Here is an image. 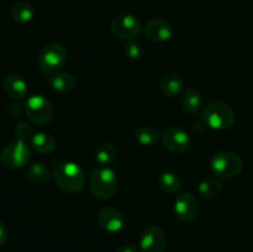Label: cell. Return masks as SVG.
<instances>
[{"mask_svg":"<svg viewBox=\"0 0 253 252\" xmlns=\"http://www.w3.org/2000/svg\"><path fill=\"white\" fill-rule=\"evenodd\" d=\"M54 182L59 189L69 194L81 192L85 184V174L79 165L74 162L59 163L53 173Z\"/></svg>","mask_w":253,"mask_h":252,"instance_id":"1","label":"cell"},{"mask_svg":"<svg viewBox=\"0 0 253 252\" xmlns=\"http://www.w3.org/2000/svg\"><path fill=\"white\" fill-rule=\"evenodd\" d=\"M203 120L212 130H227L236 120L235 111L224 101H211L203 109Z\"/></svg>","mask_w":253,"mask_h":252,"instance_id":"2","label":"cell"},{"mask_svg":"<svg viewBox=\"0 0 253 252\" xmlns=\"http://www.w3.org/2000/svg\"><path fill=\"white\" fill-rule=\"evenodd\" d=\"M90 190L98 199L106 200L118 190V175L109 167L96 168L90 175Z\"/></svg>","mask_w":253,"mask_h":252,"instance_id":"3","label":"cell"},{"mask_svg":"<svg viewBox=\"0 0 253 252\" xmlns=\"http://www.w3.org/2000/svg\"><path fill=\"white\" fill-rule=\"evenodd\" d=\"M67 49L61 43H48L40 51L39 66L44 74H54L63 68L67 62Z\"/></svg>","mask_w":253,"mask_h":252,"instance_id":"4","label":"cell"},{"mask_svg":"<svg viewBox=\"0 0 253 252\" xmlns=\"http://www.w3.org/2000/svg\"><path fill=\"white\" fill-rule=\"evenodd\" d=\"M244 168V162L237 153L231 151H220L211 160V169L217 177L232 178Z\"/></svg>","mask_w":253,"mask_h":252,"instance_id":"5","label":"cell"},{"mask_svg":"<svg viewBox=\"0 0 253 252\" xmlns=\"http://www.w3.org/2000/svg\"><path fill=\"white\" fill-rule=\"evenodd\" d=\"M30 156L31 153L26 141L16 140L2 148L0 153V162L9 169H17L29 163Z\"/></svg>","mask_w":253,"mask_h":252,"instance_id":"6","label":"cell"},{"mask_svg":"<svg viewBox=\"0 0 253 252\" xmlns=\"http://www.w3.org/2000/svg\"><path fill=\"white\" fill-rule=\"evenodd\" d=\"M25 114L31 123L36 125H46L53 118V106L44 96L32 95L25 104Z\"/></svg>","mask_w":253,"mask_h":252,"instance_id":"7","label":"cell"},{"mask_svg":"<svg viewBox=\"0 0 253 252\" xmlns=\"http://www.w3.org/2000/svg\"><path fill=\"white\" fill-rule=\"evenodd\" d=\"M110 29L119 39L132 41L141 34V24L136 16L131 14H118L111 19Z\"/></svg>","mask_w":253,"mask_h":252,"instance_id":"8","label":"cell"},{"mask_svg":"<svg viewBox=\"0 0 253 252\" xmlns=\"http://www.w3.org/2000/svg\"><path fill=\"white\" fill-rule=\"evenodd\" d=\"M167 245L165 231L157 225H151L143 230L140 239L141 252H163Z\"/></svg>","mask_w":253,"mask_h":252,"instance_id":"9","label":"cell"},{"mask_svg":"<svg viewBox=\"0 0 253 252\" xmlns=\"http://www.w3.org/2000/svg\"><path fill=\"white\" fill-rule=\"evenodd\" d=\"M161 140L167 150L174 153L185 152L190 146L189 135L178 126H169L166 128L162 132Z\"/></svg>","mask_w":253,"mask_h":252,"instance_id":"10","label":"cell"},{"mask_svg":"<svg viewBox=\"0 0 253 252\" xmlns=\"http://www.w3.org/2000/svg\"><path fill=\"white\" fill-rule=\"evenodd\" d=\"M174 212L182 221H192L199 214V202L192 193H182L174 202Z\"/></svg>","mask_w":253,"mask_h":252,"instance_id":"11","label":"cell"},{"mask_svg":"<svg viewBox=\"0 0 253 252\" xmlns=\"http://www.w3.org/2000/svg\"><path fill=\"white\" fill-rule=\"evenodd\" d=\"M98 224L105 231L115 234L125 226V216L119 209L114 207H104L98 212Z\"/></svg>","mask_w":253,"mask_h":252,"instance_id":"12","label":"cell"},{"mask_svg":"<svg viewBox=\"0 0 253 252\" xmlns=\"http://www.w3.org/2000/svg\"><path fill=\"white\" fill-rule=\"evenodd\" d=\"M146 36L153 42H165L173 36V27L167 20L153 19L146 25Z\"/></svg>","mask_w":253,"mask_h":252,"instance_id":"13","label":"cell"},{"mask_svg":"<svg viewBox=\"0 0 253 252\" xmlns=\"http://www.w3.org/2000/svg\"><path fill=\"white\" fill-rule=\"evenodd\" d=\"M4 89L10 98L15 100H21L26 96L27 84L20 74L10 73L5 77Z\"/></svg>","mask_w":253,"mask_h":252,"instance_id":"14","label":"cell"},{"mask_svg":"<svg viewBox=\"0 0 253 252\" xmlns=\"http://www.w3.org/2000/svg\"><path fill=\"white\" fill-rule=\"evenodd\" d=\"M184 88V81L182 77L177 73H166L160 81V89L163 93V95L167 98H175L182 93Z\"/></svg>","mask_w":253,"mask_h":252,"instance_id":"15","label":"cell"},{"mask_svg":"<svg viewBox=\"0 0 253 252\" xmlns=\"http://www.w3.org/2000/svg\"><path fill=\"white\" fill-rule=\"evenodd\" d=\"M48 84L53 90L59 93H68L73 90L76 86L77 81L74 76L68 72H58L48 78Z\"/></svg>","mask_w":253,"mask_h":252,"instance_id":"16","label":"cell"},{"mask_svg":"<svg viewBox=\"0 0 253 252\" xmlns=\"http://www.w3.org/2000/svg\"><path fill=\"white\" fill-rule=\"evenodd\" d=\"M204 104L202 93L197 88H189L183 93L182 95V106L187 113L194 114L199 113Z\"/></svg>","mask_w":253,"mask_h":252,"instance_id":"17","label":"cell"},{"mask_svg":"<svg viewBox=\"0 0 253 252\" xmlns=\"http://www.w3.org/2000/svg\"><path fill=\"white\" fill-rule=\"evenodd\" d=\"M31 146L36 152L47 155V153H51L56 148V141L49 133L37 132L32 136Z\"/></svg>","mask_w":253,"mask_h":252,"instance_id":"18","label":"cell"},{"mask_svg":"<svg viewBox=\"0 0 253 252\" xmlns=\"http://www.w3.org/2000/svg\"><path fill=\"white\" fill-rule=\"evenodd\" d=\"M11 16L19 24H27L35 16L32 5L27 1H17L11 7Z\"/></svg>","mask_w":253,"mask_h":252,"instance_id":"19","label":"cell"},{"mask_svg":"<svg viewBox=\"0 0 253 252\" xmlns=\"http://www.w3.org/2000/svg\"><path fill=\"white\" fill-rule=\"evenodd\" d=\"M162 133L153 126H141L136 130V140L142 146H155L161 140Z\"/></svg>","mask_w":253,"mask_h":252,"instance_id":"20","label":"cell"},{"mask_svg":"<svg viewBox=\"0 0 253 252\" xmlns=\"http://www.w3.org/2000/svg\"><path fill=\"white\" fill-rule=\"evenodd\" d=\"M222 190V183L216 178H209V179L203 180L198 187V192L202 197L211 199V198H216L217 195L221 193Z\"/></svg>","mask_w":253,"mask_h":252,"instance_id":"21","label":"cell"},{"mask_svg":"<svg viewBox=\"0 0 253 252\" xmlns=\"http://www.w3.org/2000/svg\"><path fill=\"white\" fill-rule=\"evenodd\" d=\"M158 187L166 193H177L180 189V179L172 172H165L158 177Z\"/></svg>","mask_w":253,"mask_h":252,"instance_id":"22","label":"cell"},{"mask_svg":"<svg viewBox=\"0 0 253 252\" xmlns=\"http://www.w3.org/2000/svg\"><path fill=\"white\" fill-rule=\"evenodd\" d=\"M116 155H118V150L113 143H104V145L99 146V148L96 150V162L103 167H106L111 162H114Z\"/></svg>","mask_w":253,"mask_h":252,"instance_id":"23","label":"cell"},{"mask_svg":"<svg viewBox=\"0 0 253 252\" xmlns=\"http://www.w3.org/2000/svg\"><path fill=\"white\" fill-rule=\"evenodd\" d=\"M30 180L35 184H43L49 179V169L43 163H35L29 168Z\"/></svg>","mask_w":253,"mask_h":252,"instance_id":"24","label":"cell"},{"mask_svg":"<svg viewBox=\"0 0 253 252\" xmlns=\"http://www.w3.org/2000/svg\"><path fill=\"white\" fill-rule=\"evenodd\" d=\"M15 135H16L17 140L27 141L30 138H32L34 132H32V127L26 123H20L17 124V126L15 127Z\"/></svg>","mask_w":253,"mask_h":252,"instance_id":"25","label":"cell"},{"mask_svg":"<svg viewBox=\"0 0 253 252\" xmlns=\"http://www.w3.org/2000/svg\"><path fill=\"white\" fill-rule=\"evenodd\" d=\"M142 46H141V43H138V42L131 41L128 42L125 47V54L131 59L140 58V57L142 56Z\"/></svg>","mask_w":253,"mask_h":252,"instance_id":"26","label":"cell"},{"mask_svg":"<svg viewBox=\"0 0 253 252\" xmlns=\"http://www.w3.org/2000/svg\"><path fill=\"white\" fill-rule=\"evenodd\" d=\"M7 240V230L6 226L4 225V222L0 221V247L4 246L6 244Z\"/></svg>","mask_w":253,"mask_h":252,"instance_id":"27","label":"cell"},{"mask_svg":"<svg viewBox=\"0 0 253 252\" xmlns=\"http://www.w3.org/2000/svg\"><path fill=\"white\" fill-rule=\"evenodd\" d=\"M116 252H138V250H137V247L133 246V245L126 244V245H123V246L119 247V249L116 250Z\"/></svg>","mask_w":253,"mask_h":252,"instance_id":"28","label":"cell"}]
</instances>
